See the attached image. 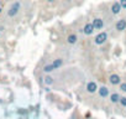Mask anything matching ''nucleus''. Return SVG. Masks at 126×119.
Returning <instances> with one entry per match:
<instances>
[{
    "instance_id": "obj_1",
    "label": "nucleus",
    "mask_w": 126,
    "mask_h": 119,
    "mask_svg": "<svg viewBox=\"0 0 126 119\" xmlns=\"http://www.w3.org/2000/svg\"><path fill=\"white\" fill-rule=\"evenodd\" d=\"M106 40H108V34L106 32H100L95 36L94 42H95V45H104L106 42Z\"/></svg>"
},
{
    "instance_id": "obj_2",
    "label": "nucleus",
    "mask_w": 126,
    "mask_h": 119,
    "mask_svg": "<svg viewBox=\"0 0 126 119\" xmlns=\"http://www.w3.org/2000/svg\"><path fill=\"white\" fill-rule=\"evenodd\" d=\"M20 8H21V5H20V3H19V1L14 3V4L10 6V9H9V11H8V15H9L10 18H14V16L19 13Z\"/></svg>"
},
{
    "instance_id": "obj_3",
    "label": "nucleus",
    "mask_w": 126,
    "mask_h": 119,
    "mask_svg": "<svg viewBox=\"0 0 126 119\" xmlns=\"http://www.w3.org/2000/svg\"><path fill=\"white\" fill-rule=\"evenodd\" d=\"M115 29H116L117 31H124V30H126V20H125V19L117 20L116 24H115Z\"/></svg>"
},
{
    "instance_id": "obj_4",
    "label": "nucleus",
    "mask_w": 126,
    "mask_h": 119,
    "mask_svg": "<svg viewBox=\"0 0 126 119\" xmlns=\"http://www.w3.org/2000/svg\"><path fill=\"white\" fill-rule=\"evenodd\" d=\"M121 9H122V6H121L120 1H119V3H117V1L112 3V5H111V13H112L114 15H117V14H120Z\"/></svg>"
},
{
    "instance_id": "obj_5",
    "label": "nucleus",
    "mask_w": 126,
    "mask_h": 119,
    "mask_svg": "<svg viewBox=\"0 0 126 119\" xmlns=\"http://www.w3.org/2000/svg\"><path fill=\"white\" fill-rule=\"evenodd\" d=\"M92 24H93V26H94L95 30H101V29L104 27V22H103V20L99 19V18H95V19L92 21Z\"/></svg>"
},
{
    "instance_id": "obj_6",
    "label": "nucleus",
    "mask_w": 126,
    "mask_h": 119,
    "mask_svg": "<svg viewBox=\"0 0 126 119\" xmlns=\"http://www.w3.org/2000/svg\"><path fill=\"white\" fill-rule=\"evenodd\" d=\"M94 30H95V29H94V26H93V24H92V22L85 24V26L83 27V32H84L85 35H88V36H89V35H92V34L94 32Z\"/></svg>"
},
{
    "instance_id": "obj_7",
    "label": "nucleus",
    "mask_w": 126,
    "mask_h": 119,
    "mask_svg": "<svg viewBox=\"0 0 126 119\" xmlns=\"http://www.w3.org/2000/svg\"><path fill=\"white\" fill-rule=\"evenodd\" d=\"M96 89H99V88H98V86H96L95 82H88V84H87V91H88L89 93H94V92H96Z\"/></svg>"
},
{
    "instance_id": "obj_8",
    "label": "nucleus",
    "mask_w": 126,
    "mask_h": 119,
    "mask_svg": "<svg viewBox=\"0 0 126 119\" xmlns=\"http://www.w3.org/2000/svg\"><path fill=\"white\" fill-rule=\"evenodd\" d=\"M77 41H78V36H77L76 34H71V35H68V37H67V42H68L69 45H74V43H77Z\"/></svg>"
},
{
    "instance_id": "obj_9",
    "label": "nucleus",
    "mask_w": 126,
    "mask_h": 119,
    "mask_svg": "<svg viewBox=\"0 0 126 119\" xmlns=\"http://www.w3.org/2000/svg\"><path fill=\"white\" fill-rule=\"evenodd\" d=\"M109 82L111 83V84H119L120 83V77L117 76V75H111L110 77H109Z\"/></svg>"
},
{
    "instance_id": "obj_10",
    "label": "nucleus",
    "mask_w": 126,
    "mask_h": 119,
    "mask_svg": "<svg viewBox=\"0 0 126 119\" xmlns=\"http://www.w3.org/2000/svg\"><path fill=\"white\" fill-rule=\"evenodd\" d=\"M98 92H99V96L100 97H103V98H105V97H108L109 96V89L106 88V87H100L99 89H98Z\"/></svg>"
},
{
    "instance_id": "obj_11",
    "label": "nucleus",
    "mask_w": 126,
    "mask_h": 119,
    "mask_svg": "<svg viewBox=\"0 0 126 119\" xmlns=\"http://www.w3.org/2000/svg\"><path fill=\"white\" fill-rule=\"evenodd\" d=\"M52 65H53V67L57 70V68H59V67L63 65V60H62V58H57V60H54V61L52 62Z\"/></svg>"
},
{
    "instance_id": "obj_12",
    "label": "nucleus",
    "mask_w": 126,
    "mask_h": 119,
    "mask_svg": "<svg viewBox=\"0 0 126 119\" xmlns=\"http://www.w3.org/2000/svg\"><path fill=\"white\" fill-rule=\"evenodd\" d=\"M120 96L117 94V93H112L111 96H110V100L112 102V103H117V102H120Z\"/></svg>"
},
{
    "instance_id": "obj_13",
    "label": "nucleus",
    "mask_w": 126,
    "mask_h": 119,
    "mask_svg": "<svg viewBox=\"0 0 126 119\" xmlns=\"http://www.w3.org/2000/svg\"><path fill=\"white\" fill-rule=\"evenodd\" d=\"M56 68L53 67V65L52 63H48V65H46L45 67H43V71L46 72V73H49V72H52V71H54Z\"/></svg>"
},
{
    "instance_id": "obj_14",
    "label": "nucleus",
    "mask_w": 126,
    "mask_h": 119,
    "mask_svg": "<svg viewBox=\"0 0 126 119\" xmlns=\"http://www.w3.org/2000/svg\"><path fill=\"white\" fill-rule=\"evenodd\" d=\"M45 83H46L47 86H49V84H52V83H53V78H52V77H49V76H47V77H45Z\"/></svg>"
},
{
    "instance_id": "obj_15",
    "label": "nucleus",
    "mask_w": 126,
    "mask_h": 119,
    "mask_svg": "<svg viewBox=\"0 0 126 119\" xmlns=\"http://www.w3.org/2000/svg\"><path fill=\"white\" fill-rule=\"evenodd\" d=\"M120 103L126 107V97H121V98H120Z\"/></svg>"
},
{
    "instance_id": "obj_16",
    "label": "nucleus",
    "mask_w": 126,
    "mask_h": 119,
    "mask_svg": "<svg viewBox=\"0 0 126 119\" xmlns=\"http://www.w3.org/2000/svg\"><path fill=\"white\" fill-rule=\"evenodd\" d=\"M120 89H121L122 92H126V83H121V84H120Z\"/></svg>"
},
{
    "instance_id": "obj_17",
    "label": "nucleus",
    "mask_w": 126,
    "mask_h": 119,
    "mask_svg": "<svg viewBox=\"0 0 126 119\" xmlns=\"http://www.w3.org/2000/svg\"><path fill=\"white\" fill-rule=\"evenodd\" d=\"M120 4H121L122 9H126V0H120Z\"/></svg>"
},
{
    "instance_id": "obj_18",
    "label": "nucleus",
    "mask_w": 126,
    "mask_h": 119,
    "mask_svg": "<svg viewBox=\"0 0 126 119\" xmlns=\"http://www.w3.org/2000/svg\"><path fill=\"white\" fill-rule=\"evenodd\" d=\"M47 1H48V3H54L56 0H47Z\"/></svg>"
}]
</instances>
